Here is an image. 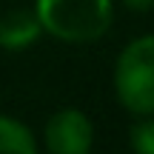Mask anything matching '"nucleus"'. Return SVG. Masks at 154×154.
<instances>
[{
    "mask_svg": "<svg viewBox=\"0 0 154 154\" xmlns=\"http://www.w3.org/2000/svg\"><path fill=\"white\" fill-rule=\"evenodd\" d=\"M43 32L63 43H91L111 26V0H37L34 6Z\"/></svg>",
    "mask_w": 154,
    "mask_h": 154,
    "instance_id": "f257e3e1",
    "label": "nucleus"
},
{
    "mask_svg": "<svg viewBox=\"0 0 154 154\" xmlns=\"http://www.w3.org/2000/svg\"><path fill=\"white\" fill-rule=\"evenodd\" d=\"M114 91L128 111L154 117V34L131 40L120 51L114 69Z\"/></svg>",
    "mask_w": 154,
    "mask_h": 154,
    "instance_id": "f03ea898",
    "label": "nucleus"
},
{
    "mask_svg": "<svg viewBox=\"0 0 154 154\" xmlns=\"http://www.w3.org/2000/svg\"><path fill=\"white\" fill-rule=\"evenodd\" d=\"M94 143V128L80 109H60L46 123V149L51 154H86Z\"/></svg>",
    "mask_w": 154,
    "mask_h": 154,
    "instance_id": "7ed1b4c3",
    "label": "nucleus"
},
{
    "mask_svg": "<svg viewBox=\"0 0 154 154\" xmlns=\"http://www.w3.org/2000/svg\"><path fill=\"white\" fill-rule=\"evenodd\" d=\"M40 34H43V26H40L37 14L29 9H17L0 17V46L9 51H20L37 43Z\"/></svg>",
    "mask_w": 154,
    "mask_h": 154,
    "instance_id": "20e7f679",
    "label": "nucleus"
},
{
    "mask_svg": "<svg viewBox=\"0 0 154 154\" xmlns=\"http://www.w3.org/2000/svg\"><path fill=\"white\" fill-rule=\"evenodd\" d=\"M34 134L11 117H0V154H34Z\"/></svg>",
    "mask_w": 154,
    "mask_h": 154,
    "instance_id": "39448f33",
    "label": "nucleus"
},
{
    "mask_svg": "<svg viewBox=\"0 0 154 154\" xmlns=\"http://www.w3.org/2000/svg\"><path fill=\"white\" fill-rule=\"evenodd\" d=\"M131 146L140 154H154V120H143L137 126H131Z\"/></svg>",
    "mask_w": 154,
    "mask_h": 154,
    "instance_id": "423d86ee",
    "label": "nucleus"
},
{
    "mask_svg": "<svg viewBox=\"0 0 154 154\" xmlns=\"http://www.w3.org/2000/svg\"><path fill=\"white\" fill-rule=\"evenodd\" d=\"M123 6H128V9H134V11H149L154 9V0H120Z\"/></svg>",
    "mask_w": 154,
    "mask_h": 154,
    "instance_id": "0eeeda50",
    "label": "nucleus"
}]
</instances>
